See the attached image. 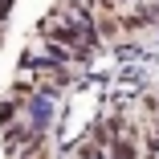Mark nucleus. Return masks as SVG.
<instances>
[{
	"instance_id": "1",
	"label": "nucleus",
	"mask_w": 159,
	"mask_h": 159,
	"mask_svg": "<svg viewBox=\"0 0 159 159\" xmlns=\"http://www.w3.org/2000/svg\"><path fill=\"white\" fill-rule=\"evenodd\" d=\"M33 82H41L45 90H61V86H66L70 78H66V70H61V66H45V70H41Z\"/></svg>"
}]
</instances>
